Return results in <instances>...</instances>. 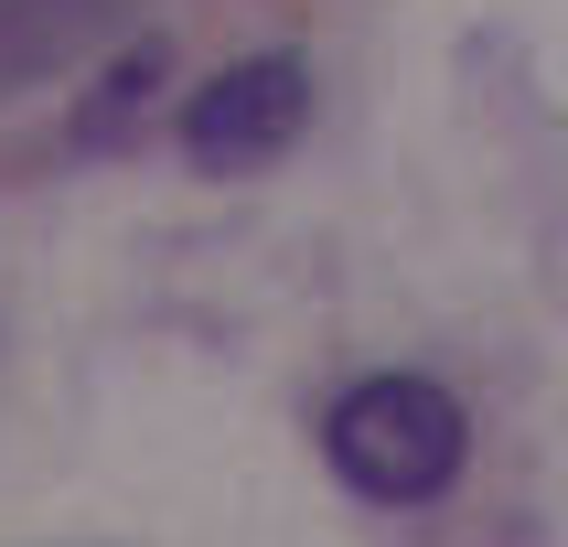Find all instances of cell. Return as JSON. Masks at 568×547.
<instances>
[{"label":"cell","mask_w":568,"mask_h":547,"mask_svg":"<svg viewBox=\"0 0 568 547\" xmlns=\"http://www.w3.org/2000/svg\"><path fill=\"white\" fill-rule=\"evenodd\" d=\"M322 450L365 505H429V494H450L473 429H462V397L429 376H354L322 418Z\"/></svg>","instance_id":"6da1fadb"},{"label":"cell","mask_w":568,"mask_h":547,"mask_svg":"<svg viewBox=\"0 0 568 547\" xmlns=\"http://www.w3.org/2000/svg\"><path fill=\"white\" fill-rule=\"evenodd\" d=\"M301 129H312L301 54H247V64H225V75H204L183 97V161L193 172H268Z\"/></svg>","instance_id":"7a4b0ae2"},{"label":"cell","mask_w":568,"mask_h":547,"mask_svg":"<svg viewBox=\"0 0 568 547\" xmlns=\"http://www.w3.org/2000/svg\"><path fill=\"white\" fill-rule=\"evenodd\" d=\"M151 22V0H0V108L54 75H87Z\"/></svg>","instance_id":"3957f363"},{"label":"cell","mask_w":568,"mask_h":547,"mask_svg":"<svg viewBox=\"0 0 568 547\" xmlns=\"http://www.w3.org/2000/svg\"><path fill=\"white\" fill-rule=\"evenodd\" d=\"M161 97H172V32L140 22L119 54L87 64V87H75V151H129V140H151Z\"/></svg>","instance_id":"277c9868"}]
</instances>
